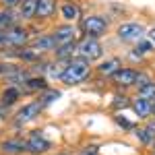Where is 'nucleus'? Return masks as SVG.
Returning <instances> with one entry per match:
<instances>
[{"mask_svg":"<svg viewBox=\"0 0 155 155\" xmlns=\"http://www.w3.org/2000/svg\"><path fill=\"white\" fill-rule=\"evenodd\" d=\"M91 74H93V62L74 56L68 62H64V68H62V74H60L58 81L64 83L66 87H74V85H81L85 81H89Z\"/></svg>","mask_w":155,"mask_h":155,"instance_id":"f257e3e1","label":"nucleus"},{"mask_svg":"<svg viewBox=\"0 0 155 155\" xmlns=\"http://www.w3.org/2000/svg\"><path fill=\"white\" fill-rule=\"evenodd\" d=\"M33 39V33L29 27H25L23 23H17L0 31V52L2 50H12V48H23Z\"/></svg>","mask_w":155,"mask_h":155,"instance_id":"f03ea898","label":"nucleus"},{"mask_svg":"<svg viewBox=\"0 0 155 155\" xmlns=\"http://www.w3.org/2000/svg\"><path fill=\"white\" fill-rule=\"evenodd\" d=\"M79 29H81L83 35H87V37L101 39V37H106L107 31H110V21H107L104 15H97V12L83 15L81 21H79Z\"/></svg>","mask_w":155,"mask_h":155,"instance_id":"7ed1b4c3","label":"nucleus"},{"mask_svg":"<svg viewBox=\"0 0 155 155\" xmlns=\"http://www.w3.org/2000/svg\"><path fill=\"white\" fill-rule=\"evenodd\" d=\"M116 37L122 44H139L141 39L147 37V27L137 21H126L116 27Z\"/></svg>","mask_w":155,"mask_h":155,"instance_id":"20e7f679","label":"nucleus"},{"mask_svg":"<svg viewBox=\"0 0 155 155\" xmlns=\"http://www.w3.org/2000/svg\"><path fill=\"white\" fill-rule=\"evenodd\" d=\"M77 56L89 60V62H97V60L104 58V46H101V41L95 39V37L83 35L77 41Z\"/></svg>","mask_w":155,"mask_h":155,"instance_id":"39448f33","label":"nucleus"},{"mask_svg":"<svg viewBox=\"0 0 155 155\" xmlns=\"http://www.w3.org/2000/svg\"><path fill=\"white\" fill-rule=\"evenodd\" d=\"M44 107H46V106H44L39 99H35V101H27V104H23V106L15 112V116H12V124H15L17 128H21V126H25V124L33 122V120L39 118V114L44 112Z\"/></svg>","mask_w":155,"mask_h":155,"instance_id":"423d86ee","label":"nucleus"},{"mask_svg":"<svg viewBox=\"0 0 155 155\" xmlns=\"http://www.w3.org/2000/svg\"><path fill=\"white\" fill-rule=\"evenodd\" d=\"M137 77H139V71L137 68H130V66H120L118 71L110 77V81L116 85L118 89H132L137 87Z\"/></svg>","mask_w":155,"mask_h":155,"instance_id":"0eeeda50","label":"nucleus"},{"mask_svg":"<svg viewBox=\"0 0 155 155\" xmlns=\"http://www.w3.org/2000/svg\"><path fill=\"white\" fill-rule=\"evenodd\" d=\"M25 141H27V153L29 155H44L52 149V143L39 130H33Z\"/></svg>","mask_w":155,"mask_h":155,"instance_id":"6e6552de","label":"nucleus"},{"mask_svg":"<svg viewBox=\"0 0 155 155\" xmlns=\"http://www.w3.org/2000/svg\"><path fill=\"white\" fill-rule=\"evenodd\" d=\"M19 87H21V91H23L25 95H31V93H41V91H46L50 87V83H48V77H41V74H33V72H31Z\"/></svg>","mask_w":155,"mask_h":155,"instance_id":"1a4fd4ad","label":"nucleus"},{"mask_svg":"<svg viewBox=\"0 0 155 155\" xmlns=\"http://www.w3.org/2000/svg\"><path fill=\"white\" fill-rule=\"evenodd\" d=\"M52 35L56 39V48L58 46H64V44H71V41H77V27L72 23H62L56 25L52 29Z\"/></svg>","mask_w":155,"mask_h":155,"instance_id":"9d476101","label":"nucleus"},{"mask_svg":"<svg viewBox=\"0 0 155 155\" xmlns=\"http://www.w3.org/2000/svg\"><path fill=\"white\" fill-rule=\"evenodd\" d=\"M0 153L2 155H23L27 153V141L21 137H8L0 141Z\"/></svg>","mask_w":155,"mask_h":155,"instance_id":"9b49d317","label":"nucleus"},{"mask_svg":"<svg viewBox=\"0 0 155 155\" xmlns=\"http://www.w3.org/2000/svg\"><path fill=\"white\" fill-rule=\"evenodd\" d=\"M60 19L64 21V23H79L81 21V17H83V11H81V6L74 2V0H66V2H62L60 4Z\"/></svg>","mask_w":155,"mask_h":155,"instance_id":"f8f14e48","label":"nucleus"},{"mask_svg":"<svg viewBox=\"0 0 155 155\" xmlns=\"http://www.w3.org/2000/svg\"><path fill=\"white\" fill-rule=\"evenodd\" d=\"M58 8V0H37V8H35V21L46 23L50 19H54Z\"/></svg>","mask_w":155,"mask_h":155,"instance_id":"ddd939ff","label":"nucleus"},{"mask_svg":"<svg viewBox=\"0 0 155 155\" xmlns=\"http://www.w3.org/2000/svg\"><path fill=\"white\" fill-rule=\"evenodd\" d=\"M29 46L37 52H41V54H52L56 50V39H54L52 33H39L29 41Z\"/></svg>","mask_w":155,"mask_h":155,"instance_id":"4468645a","label":"nucleus"},{"mask_svg":"<svg viewBox=\"0 0 155 155\" xmlns=\"http://www.w3.org/2000/svg\"><path fill=\"white\" fill-rule=\"evenodd\" d=\"M120 66H122V60L120 58H101V62L97 64V66H93V71L99 74V77H104V79H110L114 72L118 71Z\"/></svg>","mask_w":155,"mask_h":155,"instance_id":"2eb2a0df","label":"nucleus"},{"mask_svg":"<svg viewBox=\"0 0 155 155\" xmlns=\"http://www.w3.org/2000/svg\"><path fill=\"white\" fill-rule=\"evenodd\" d=\"M23 91H21V87H15V85H6L2 91H0V104H4V106H17L19 104V99H23Z\"/></svg>","mask_w":155,"mask_h":155,"instance_id":"dca6fc26","label":"nucleus"},{"mask_svg":"<svg viewBox=\"0 0 155 155\" xmlns=\"http://www.w3.org/2000/svg\"><path fill=\"white\" fill-rule=\"evenodd\" d=\"M130 107H132V112L139 116V120H149L151 116H153V110H151V101L149 99H143V97H134L132 99V104H130Z\"/></svg>","mask_w":155,"mask_h":155,"instance_id":"f3484780","label":"nucleus"},{"mask_svg":"<svg viewBox=\"0 0 155 155\" xmlns=\"http://www.w3.org/2000/svg\"><path fill=\"white\" fill-rule=\"evenodd\" d=\"M79 41V39H77ZM77 41H71V44H64V46H58V48L52 52L54 60H60V62H68L71 58L77 56Z\"/></svg>","mask_w":155,"mask_h":155,"instance_id":"a211bd4d","label":"nucleus"},{"mask_svg":"<svg viewBox=\"0 0 155 155\" xmlns=\"http://www.w3.org/2000/svg\"><path fill=\"white\" fill-rule=\"evenodd\" d=\"M35 8H37V0H23V4L17 8L19 21H33L35 19Z\"/></svg>","mask_w":155,"mask_h":155,"instance_id":"6ab92c4d","label":"nucleus"},{"mask_svg":"<svg viewBox=\"0 0 155 155\" xmlns=\"http://www.w3.org/2000/svg\"><path fill=\"white\" fill-rule=\"evenodd\" d=\"M17 23H21L17 11H12V8H2V6H0V31H4V29H8V27H12V25H17Z\"/></svg>","mask_w":155,"mask_h":155,"instance_id":"aec40b11","label":"nucleus"},{"mask_svg":"<svg viewBox=\"0 0 155 155\" xmlns=\"http://www.w3.org/2000/svg\"><path fill=\"white\" fill-rule=\"evenodd\" d=\"M151 52H155V46L151 44V41H149V39H147V37H145V39H141V41H139V44L132 48L130 56H132V58H139V60H141L143 56L151 54Z\"/></svg>","mask_w":155,"mask_h":155,"instance_id":"412c9836","label":"nucleus"},{"mask_svg":"<svg viewBox=\"0 0 155 155\" xmlns=\"http://www.w3.org/2000/svg\"><path fill=\"white\" fill-rule=\"evenodd\" d=\"M60 95H62V93H60L58 89H52V87H48L46 91H41V93H39V101H41L44 106H50V104H54V101H56Z\"/></svg>","mask_w":155,"mask_h":155,"instance_id":"4be33fe9","label":"nucleus"},{"mask_svg":"<svg viewBox=\"0 0 155 155\" xmlns=\"http://www.w3.org/2000/svg\"><path fill=\"white\" fill-rule=\"evenodd\" d=\"M137 95L139 97H143V99H155V79L153 81H149L147 85H143V87H139L137 89Z\"/></svg>","mask_w":155,"mask_h":155,"instance_id":"5701e85b","label":"nucleus"},{"mask_svg":"<svg viewBox=\"0 0 155 155\" xmlns=\"http://www.w3.org/2000/svg\"><path fill=\"white\" fill-rule=\"evenodd\" d=\"M130 104H132V99L126 93H122V95H116L114 97V101H112V107H114V112H120V110H124V107H130Z\"/></svg>","mask_w":155,"mask_h":155,"instance_id":"b1692460","label":"nucleus"},{"mask_svg":"<svg viewBox=\"0 0 155 155\" xmlns=\"http://www.w3.org/2000/svg\"><path fill=\"white\" fill-rule=\"evenodd\" d=\"M134 137L139 139V143H143V145H153L155 143L153 139H151V134L147 132V128H145V126H139V128L134 126Z\"/></svg>","mask_w":155,"mask_h":155,"instance_id":"393cba45","label":"nucleus"},{"mask_svg":"<svg viewBox=\"0 0 155 155\" xmlns=\"http://www.w3.org/2000/svg\"><path fill=\"white\" fill-rule=\"evenodd\" d=\"M114 122L118 124L120 128H124V130H134V122H130V120H126L122 114H116L114 116Z\"/></svg>","mask_w":155,"mask_h":155,"instance_id":"a878e982","label":"nucleus"},{"mask_svg":"<svg viewBox=\"0 0 155 155\" xmlns=\"http://www.w3.org/2000/svg\"><path fill=\"white\" fill-rule=\"evenodd\" d=\"M149 81H153V79H151V74H149V72H145V71H139V77H137V87H134V89H139V87L147 85Z\"/></svg>","mask_w":155,"mask_h":155,"instance_id":"bb28decb","label":"nucleus"},{"mask_svg":"<svg viewBox=\"0 0 155 155\" xmlns=\"http://www.w3.org/2000/svg\"><path fill=\"white\" fill-rule=\"evenodd\" d=\"M21 4H23V0H0L2 8H12V11H17Z\"/></svg>","mask_w":155,"mask_h":155,"instance_id":"cd10ccee","label":"nucleus"},{"mask_svg":"<svg viewBox=\"0 0 155 155\" xmlns=\"http://www.w3.org/2000/svg\"><path fill=\"white\" fill-rule=\"evenodd\" d=\"M145 128H147V132H149V134H151V139H153L155 141V120H145Z\"/></svg>","mask_w":155,"mask_h":155,"instance_id":"c85d7f7f","label":"nucleus"},{"mask_svg":"<svg viewBox=\"0 0 155 155\" xmlns=\"http://www.w3.org/2000/svg\"><path fill=\"white\" fill-rule=\"evenodd\" d=\"M11 118V106L0 104V120H8Z\"/></svg>","mask_w":155,"mask_h":155,"instance_id":"c756f323","label":"nucleus"},{"mask_svg":"<svg viewBox=\"0 0 155 155\" xmlns=\"http://www.w3.org/2000/svg\"><path fill=\"white\" fill-rule=\"evenodd\" d=\"M147 39H149V41H151V44L155 46V27H151V29H147Z\"/></svg>","mask_w":155,"mask_h":155,"instance_id":"7c9ffc66","label":"nucleus"},{"mask_svg":"<svg viewBox=\"0 0 155 155\" xmlns=\"http://www.w3.org/2000/svg\"><path fill=\"white\" fill-rule=\"evenodd\" d=\"M151 110H153V116H155V99H151Z\"/></svg>","mask_w":155,"mask_h":155,"instance_id":"2f4dec72","label":"nucleus"},{"mask_svg":"<svg viewBox=\"0 0 155 155\" xmlns=\"http://www.w3.org/2000/svg\"><path fill=\"white\" fill-rule=\"evenodd\" d=\"M83 155H97V153H83Z\"/></svg>","mask_w":155,"mask_h":155,"instance_id":"473e14b6","label":"nucleus"},{"mask_svg":"<svg viewBox=\"0 0 155 155\" xmlns=\"http://www.w3.org/2000/svg\"><path fill=\"white\" fill-rule=\"evenodd\" d=\"M153 151H155V143H153Z\"/></svg>","mask_w":155,"mask_h":155,"instance_id":"72a5a7b5","label":"nucleus"},{"mask_svg":"<svg viewBox=\"0 0 155 155\" xmlns=\"http://www.w3.org/2000/svg\"><path fill=\"white\" fill-rule=\"evenodd\" d=\"M60 155H66V153H60Z\"/></svg>","mask_w":155,"mask_h":155,"instance_id":"f704fd0d","label":"nucleus"}]
</instances>
